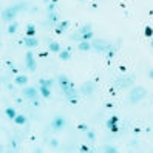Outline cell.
<instances>
[{"mask_svg":"<svg viewBox=\"0 0 153 153\" xmlns=\"http://www.w3.org/2000/svg\"><path fill=\"white\" fill-rule=\"evenodd\" d=\"M87 138H88L90 141H94V133H93V131H88V133H87Z\"/></svg>","mask_w":153,"mask_h":153,"instance_id":"31","label":"cell"},{"mask_svg":"<svg viewBox=\"0 0 153 153\" xmlns=\"http://www.w3.org/2000/svg\"><path fill=\"white\" fill-rule=\"evenodd\" d=\"M17 28H19V23H17V22H11L10 26H8V33H10V34H14V33L17 31Z\"/></svg>","mask_w":153,"mask_h":153,"instance_id":"20","label":"cell"},{"mask_svg":"<svg viewBox=\"0 0 153 153\" xmlns=\"http://www.w3.org/2000/svg\"><path fill=\"white\" fill-rule=\"evenodd\" d=\"M16 84L17 85H26V84H28V76H25V74L17 76L16 77Z\"/></svg>","mask_w":153,"mask_h":153,"instance_id":"18","label":"cell"},{"mask_svg":"<svg viewBox=\"0 0 153 153\" xmlns=\"http://www.w3.org/2000/svg\"><path fill=\"white\" fill-rule=\"evenodd\" d=\"M39 84H40L42 87H48V88H51L53 84H54V80H53V79H40V80H39Z\"/></svg>","mask_w":153,"mask_h":153,"instance_id":"19","label":"cell"},{"mask_svg":"<svg viewBox=\"0 0 153 153\" xmlns=\"http://www.w3.org/2000/svg\"><path fill=\"white\" fill-rule=\"evenodd\" d=\"M57 80H59V84H60V87H62V85H67V84H70V79H68V77H67L65 74H59Z\"/></svg>","mask_w":153,"mask_h":153,"instance_id":"21","label":"cell"},{"mask_svg":"<svg viewBox=\"0 0 153 153\" xmlns=\"http://www.w3.org/2000/svg\"><path fill=\"white\" fill-rule=\"evenodd\" d=\"M43 2H45V3H50V0H43Z\"/></svg>","mask_w":153,"mask_h":153,"instance_id":"35","label":"cell"},{"mask_svg":"<svg viewBox=\"0 0 153 153\" xmlns=\"http://www.w3.org/2000/svg\"><path fill=\"white\" fill-rule=\"evenodd\" d=\"M146 96H147V90L144 87H133L128 93V104H131V105L138 104L142 99H146Z\"/></svg>","mask_w":153,"mask_h":153,"instance_id":"1","label":"cell"},{"mask_svg":"<svg viewBox=\"0 0 153 153\" xmlns=\"http://www.w3.org/2000/svg\"><path fill=\"white\" fill-rule=\"evenodd\" d=\"M91 48L96 53H107L110 50V42L104 39H93L91 40Z\"/></svg>","mask_w":153,"mask_h":153,"instance_id":"4","label":"cell"},{"mask_svg":"<svg viewBox=\"0 0 153 153\" xmlns=\"http://www.w3.org/2000/svg\"><path fill=\"white\" fill-rule=\"evenodd\" d=\"M68 26H70V22L68 20H65V22H59L57 25H56V31L57 33H64V31H67L68 30Z\"/></svg>","mask_w":153,"mask_h":153,"instance_id":"12","label":"cell"},{"mask_svg":"<svg viewBox=\"0 0 153 153\" xmlns=\"http://www.w3.org/2000/svg\"><path fill=\"white\" fill-rule=\"evenodd\" d=\"M40 93H42L43 97H50V94H51L50 93V88L48 87H42V85H40Z\"/></svg>","mask_w":153,"mask_h":153,"instance_id":"26","label":"cell"},{"mask_svg":"<svg viewBox=\"0 0 153 153\" xmlns=\"http://www.w3.org/2000/svg\"><path fill=\"white\" fill-rule=\"evenodd\" d=\"M79 2H84V0H79Z\"/></svg>","mask_w":153,"mask_h":153,"instance_id":"37","label":"cell"},{"mask_svg":"<svg viewBox=\"0 0 153 153\" xmlns=\"http://www.w3.org/2000/svg\"><path fill=\"white\" fill-rule=\"evenodd\" d=\"M17 6H19V10L20 11H26V10H30V5L26 3V0H22V2L17 3Z\"/></svg>","mask_w":153,"mask_h":153,"instance_id":"24","label":"cell"},{"mask_svg":"<svg viewBox=\"0 0 153 153\" xmlns=\"http://www.w3.org/2000/svg\"><path fill=\"white\" fill-rule=\"evenodd\" d=\"M149 77H150V79H153V70H150V71H149Z\"/></svg>","mask_w":153,"mask_h":153,"instance_id":"34","label":"cell"},{"mask_svg":"<svg viewBox=\"0 0 153 153\" xmlns=\"http://www.w3.org/2000/svg\"><path fill=\"white\" fill-rule=\"evenodd\" d=\"M23 96L37 104V101H36V99H37V90H36L34 87H25L23 88Z\"/></svg>","mask_w":153,"mask_h":153,"instance_id":"8","label":"cell"},{"mask_svg":"<svg viewBox=\"0 0 153 153\" xmlns=\"http://www.w3.org/2000/svg\"><path fill=\"white\" fill-rule=\"evenodd\" d=\"M91 31H93V25H91V23H85V25L82 26V28L79 30V34H82V36H84V34L91 33Z\"/></svg>","mask_w":153,"mask_h":153,"instance_id":"15","label":"cell"},{"mask_svg":"<svg viewBox=\"0 0 153 153\" xmlns=\"http://www.w3.org/2000/svg\"><path fill=\"white\" fill-rule=\"evenodd\" d=\"M11 149H13V150H16V149H17V142H16V139H13V141H11Z\"/></svg>","mask_w":153,"mask_h":153,"instance_id":"33","label":"cell"},{"mask_svg":"<svg viewBox=\"0 0 153 153\" xmlns=\"http://www.w3.org/2000/svg\"><path fill=\"white\" fill-rule=\"evenodd\" d=\"M59 57L62 59V60H70L71 59V53L68 51V50H60V53H59Z\"/></svg>","mask_w":153,"mask_h":153,"instance_id":"17","label":"cell"},{"mask_svg":"<svg viewBox=\"0 0 153 153\" xmlns=\"http://www.w3.org/2000/svg\"><path fill=\"white\" fill-rule=\"evenodd\" d=\"M62 88V91H64V94L67 96V99L68 101H71V102H76V97H77V90L73 87V84H67V85H62L60 87Z\"/></svg>","mask_w":153,"mask_h":153,"instance_id":"5","label":"cell"},{"mask_svg":"<svg viewBox=\"0 0 153 153\" xmlns=\"http://www.w3.org/2000/svg\"><path fill=\"white\" fill-rule=\"evenodd\" d=\"M99 2H104V0H99Z\"/></svg>","mask_w":153,"mask_h":153,"instance_id":"38","label":"cell"},{"mask_svg":"<svg viewBox=\"0 0 153 153\" xmlns=\"http://www.w3.org/2000/svg\"><path fill=\"white\" fill-rule=\"evenodd\" d=\"M14 121H16V124H19V125H23V124H26V118L23 114H17L16 118H14Z\"/></svg>","mask_w":153,"mask_h":153,"instance_id":"22","label":"cell"},{"mask_svg":"<svg viewBox=\"0 0 153 153\" xmlns=\"http://www.w3.org/2000/svg\"><path fill=\"white\" fill-rule=\"evenodd\" d=\"M116 122H118V118L116 116H113V118H110L108 121H107V128L108 130H111V131H116Z\"/></svg>","mask_w":153,"mask_h":153,"instance_id":"13","label":"cell"},{"mask_svg":"<svg viewBox=\"0 0 153 153\" xmlns=\"http://www.w3.org/2000/svg\"><path fill=\"white\" fill-rule=\"evenodd\" d=\"M134 82V76L131 74H124V76H119L118 79L114 80V87L118 90H122V88H128L131 87Z\"/></svg>","mask_w":153,"mask_h":153,"instance_id":"2","label":"cell"},{"mask_svg":"<svg viewBox=\"0 0 153 153\" xmlns=\"http://www.w3.org/2000/svg\"><path fill=\"white\" fill-rule=\"evenodd\" d=\"M25 59H26V68L34 73L37 67H36V60H34V56H33V51H28V53H26Z\"/></svg>","mask_w":153,"mask_h":153,"instance_id":"9","label":"cell"},{"mask_svg":"<svg viewBox=\"0 0 153 153\" xmlns=\"http://www.w3.org/2000/svg\"><path fill=\"white\" fill-rule=\"evenodd\" d=\"M77 50L79 51H90V50H91V42H90V40H82V42H79L77 43Z\"/></svg>","mask_w":153,"mask_h":153,"instance_id":"11","label":"cell"},{"mask_svg":"<svg viewBox=\"0 0 153 153\" xmlns=\"http://www.w3.org/2000/svg\"><path fill=\"white\" fill-rule=\"evenodd\" d=\"M48 20H50L53 25H54V28H56V25L59 23V17H57V13H54V11H53V13H48Z\"/></svg>","mask_w":153,"mask_h":153,"instance_id":"14","label":"cell"},{"mask_svg":"<svg viewBox=\"0 0 153 153\" xmlns=\"http://www.w3.org/2000/svg\"><path fill=\"white\" fill-rule=\"evenodd\" d=\"M26 34H28V36H34V34H36V28H34L33 23L26 25Z\"/></svg>","mask_w":153,"mask_h":153,"instance_id":"25","label":"cell"},{"mask_svg":"<svg viewBox=\"0 0 153 153\" xmlns=\"http://www.w3.org/2000/svg\"><path fill=\"white\" fill-rule=\"evenodd\" d=\"M23 43H25L28 48H36V47H39V40H37V39H34L33 36H28V37H25V39H23Z\"/></svg>","mask_w":153,"mask_h":153,"instance_id":"10","label":"cell"},{"mask_svg":"<svg viewBox=\"0 0 153 153\" xmlns=\"http://www.w3.org/2000/svg\"><path fill=\"white\" fill-rule=\"evenodd\" d=\"M152 48H153V39H152Z\"/></svg>","mask_w":153,"mask_h":153,"instance_id":"36","label":"cell"},{"mask_svg":"<svg viewBox=\"0 0 153 153\" xmlns=\"http://www.w3.org/2000/svg\"><path fill=\"white\" fill-rule=\"evenodd\" d=\"M50 144H51V147H54V149H56V147H59V141H57V139H51V141H50Z\"/></svg>","mask_w":153,"mask_h":153,"instance_id":"30","label":"cell"},{"mask_svg":"<svg viewBox=\"0 0 153 153\" xmlns=\"http://www.w3.org/2000/svg\"><path fill=\"white\" fill-rule=\"evenodd\" d=\"M104 152H108V153H116L118 149L113 147V146H104Z\"/></svg>","mask_w":153,"mask_h":153,"instance_id":"28","label":"cell"},{"mask_svg":"<svg viewBox=\"0 0 153 153\" xmlns=\"http://www.w3.org/2000/svg\"><path fill=\"white\" fill-rule=\"evenodd\" d=\"M48 50H50L51 53H60V45H59L57 42H50Z\"/></svg>","mask_w":153,"mask_h":153,"instance_id":"16","label":"cell"},{"mask_svg":"<svg viewBox=\"0 0 153 153\" xmlns=\"http://www.w3.org/2000/svg\"><path fill=\"white\" fill-rule=\"evenodd\" d=\"M94 91H96V84L91 82V80H88V82H84L82 87H80V93H82L84 96H91Z\"/></svg>","mask_w":153,"mask_h":153,"instance_id":"6","label":"cell"},{"mask_svg":"<svg viewBox=\"0 0 153 153\" xmlns=\"http://www.w3.org/2000/svg\"><path fill=\"white\" fill-rule=\"evenodd\" d=\"M53 11H54V2H51L48 5V13H53Z\"/></svg>","mask_w":153,"mask_h":153,"instance_id":"32","label":"cell"},{"mask_svg":"<svg viewBox=\"0 0 153 153\" xmlns=\"http://www.w3.org/2000/svg\"><path fill=\"white\" fill-rule=\"evenodd\" d=\"M65 125H67V121H65L64 116H56V118L53 119V122H51V128L54 131H60Z\"/></svg>","mask_w":153,"mask_h":153,"instance_id":"7","label":"cell"},{"mask_svg":"<svg viewBox=\"0 0 153 153\" xmlns=\"http://www.w3.org/2000/svg\"><path fill=\"white\" fill-rule=\"evenodd\" d=\"M6 116H8L10 119H14L16 116H17V111H16L14 108H11V107H8V108H6Z\"/></svg>","mask_w":153,"mask_h":153,"instance_id":"23","label":"cell"},{"mask_svg":"<svg viewBox=\"0 0 153 153\" xmlns=\"http://www.w3.org/2000/svg\"><path fill=\"white\" fill-rule=\"evenodd\" d=\"M70 39H71V40H76V42H82V40H84V39H82V34H79V33L71 34V36H70Z\"/></svg>","mask_w":153,"mask_h":153,"instance_id":"27","label":"cell"},{"mask_svg":"<svg viewBox=\"0 0 153 153\" xmlns=\"http://www.w3.org/2000/svg\"><path fill=\"white\" fill-rule=\"evenodd\" d=\"M82 39H84V40H93V31L84 34V36H82Z\"/></svg>","mask_w":153,"mask_h":153,"instance_id":"29","label":"cell"},{"mask_svg":"<svg viewBox=\"0 0 153 153\" xmlns=\"http://www.w3.org/2000/svg\"><path fill=\"white\" fill-rule=\"evenodd\" d=\"M19 13H20V10H19V6H17V5L8 6L6 10H3V13H2V19H3V22H14L16 16Z\"/></svg>","mask_w":153,"mask_h":153,"instance_id":"3","label":"cell"}]
</instances>
